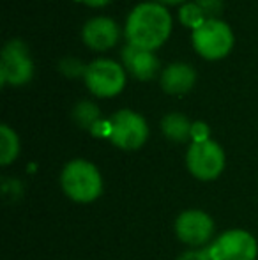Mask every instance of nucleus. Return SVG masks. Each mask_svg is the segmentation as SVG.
<instances>
[{
    "label": "nucleus",
    "mask_w": 258,
    "mask_h": 260,
    "mask_svg": "<svg viewBox=\"0 0 258 260\" xmlns=\"http://www.w3.org/2000/svg\"><path fill=\"white\" fill-rule=\"evenodd\" d=\"M75 2L85 4V6H89V7H104L114 2V0H75Z\"/></svg>",
    "instance_id": "obj_21"
},
{
    "label": "nucleus",
    "mask_w": 258,
    "mask_h": 260,
    "mask_svg": "<svg viewBox=\"0 0 258 260\" xmlns=\"http://www.w3.org/2000/svg\"><path fill=\"white\" fill-rule=\"evenodd\" d=\"M191 140L193 142L210 140V127L205 122H202V120H196V122H193V127H191Z\"/></svg>",
    "instance_id": "obj_19"
},
{
    "label": "nucleus",
    "mask_w": 258,
    "mask_h": 260,
    "mask_svg": "<svg viewBox=\"0 0 258 260\" xmlns=\"http://www.w3.org/2000/svg\"><path fill=\"white\" fill-rule=\"evenodd\" d=\"M152 2H156V4H161V6H165V7H168V6H182V4H186L188 0H152Z\"/></svg>",
    "instance_id": "obj_22"
},
{
    "label": "nucleus",
    "mask_w": 258,
    "mask_h": 260,
    "mask_svg": "<svg viewBox=\"0 0 258 260\" xmlns=\"http://www.w3.org/2000/svg\"><path fill=\"white\" fill-rule=\"evenodd\" d=\"M83 82L90 94L99 100H110L124 90L128 73L124 66L112 58H96L87 64Z\"/></svg>",
    "instance_id": "obj_4"
},
{
    "label": "nucleus",
    "mask_w": 258,
    "mask_h": 260,
    "mask_svg": "<svg viewBox=\"0 0 258 260\" xmlns=\"http://www.w3.org/2000/svg\"><path fill=\"white\" fill-rule=\"evenodd\" d=\"M121 57L126 73H129L131 76H134L136 80H141V82L152 80L156 76V73L159 71V60L154 52L126 45L122 48Z\"/></svg>",
    "instance_id": "obj_12"
},
{
    "label": "nucleus",
    "mask_w": 258,
    "mask_h": 260,
    "mask_svg": "<svg viewBox=\"0 0 258 260\" xmlns=\"http://www.w3.org/2000/svg\"><path fill=\"white\" fill-rule=\"evenodd\" d=\"M225 151L212 138L207 142H193L188 149L186 165L193 177L200 181H214L225 170Z\"/></svg>",
    "instance_id": "obj_7"
},
{
    "label": "nucleus",
    "mask_w": 258,
    "mask_h": 260,
    "mask_svg": "<svg viewBox=\"0 0 258 260\" xmlns=\"http://www.w3.org/2000/svg\"><path fill=\"white\" fill-rule=\"evenodd\" d=\"M196 83V69L188 62H172L159 75V85L170 96H184Z\"/></svg>",
    "instance_id": "obj_11"
},
{
    "label": "nucleus",
    "mask_w": 258,
    "mask_h": 260,
    "mask_svg": "<svg viewBox=\"0 0 258 260\" xmlns=\"http://www.w3.org/2000/svg\"><path fill=\"white\" fill-rule=\"evenodd\" d=\"M210 260H256L258 243L248 230L232 229L209 244Z\"/></svg>",
    "instance_id": "obj_8"
},
{
    "label": "nucleus",
    "mask_w": 258,
    "mask_h": 260,
    "mask_svg": "<svg viewBox=\"0 0 258 260\" xmlns=\"http://www.w3.org/2000/svg\"><path fill=\"white\" fill-rule=\"evenodd\" d=\"M85 69H87V66L76 57H65L59 62V71L62 73L64 76H67V78H78V76L83 78Z\"/></svg>",
    "instance_id": "obj_17"
},
{
    "label": "nucleus",
    "mask_w": 258,
    "mask_h": 260,
    "mask_svg": "<svg viewBox=\"0 0 258 260\" xmlns=\"http://www.w3.org/2000/svg\"><path fill=\"white\" fill-rule=\"evenodd\" d=\"M200 6V9L207 14V18H219V14L223 13L225 0H193Z\"/></svg>",
    "instance_id": "obj_18"
},
{
    "label": "nucleus",
    "mask_w": 258,
    "mask_h": 260,
    "mask_svg": "<svg viewBox=\"0 0 258 260\" xmlns=\"http://www.w3.org/2000/svg\"><path fill=\"white\" fill-rule=\"evenodd\" d=\"M235 36L227 21L209 18L203 25L191 32L193 50L205 60H221L234 48Z\"/></svg>",
    "instance_id": "obj_3"
},
{
    "label": "nucleus",
    "mask_w": 258,
    "mask_h": 260,
    "mask_svg": "<svg viewBox=\"0 0 258 260\" xmlns=\"http://www.w3.org/2000/svg\"><path fill=\"white\" fill-rule=\"evenodd\" d=\"M191 127H193V122L188 119L184 113H168V115L163 117L161 120V131L168 140L172 142H186L191 138Z\"/></svg>",
    "instance_id": "obj_13"
},
{
    "label": "nucleus",
    "mask_w": 258,
    "mask_h": 260,
    "mask_svg": "<svg viewBox=\"0 0 258 260\" xmlns=\"http://www.w3.org/2000/svg\"><path fill=\"white\" fill-rule=\"evenodd\" d=\"M175 234L179 241L191 248H200L210 241L214 234V221L207 212L190 209L179 214L175 221Z\"/></svg>",
    "instance_id": "obj_9"
},
{
    "label": "nucleus",
    "mask_w": 258,
    "mask_h": 260,
    "mask_svg": "<svg viewBox=\"0 0 258 260\" xmlns=\"http://www.w3.org/2000/svg\"><path fill=\"white\" fill-rule=\"evenodd\" d=\"M72 120L78 124L82 129L92 131L97 124L101 122V112L99 106L92 101H80L72 108Z\"/></svg>",
    "instance_id": "obj_15"
},
{
    "label": "nucleus",
    "mask_w": 258,
    "mask_h": 260,
    "mask_svg": "<svg viewBox=\"0 0 258 260\" xmlns=\"http://www.w3.org/2000/svg\"><path fill=\"white\" fill-rule=\"evenodd\" d=\"M177 260H210L209 250H203V248H193V250H188L184 253L179 255Z\"/></svg>",
    "instance_id": "obj_20"
},
{
    "label": "nucleus",
    "mask_w": 258,
    "mask_h": 260,
    "mask_svg": "<svg viewBox=\"0 0 258 260\" xmlns=\"http://www.w3.org/2000/svg\"><path fill=\"white\" fill-rule=\"evenodd\" d=\"M34 76V60L23 39H9L0 53L2 87H23Z\"/></svg>",
    "instance_id": "obj_5"
},
{
    "label": "nucleus",
    "mask_w": 258,
    "mask_h": 260,
    "mask_svg": "<svg viewBox=\"0 0 258 260\" xmlns=\"http://www.w3.org/2000/svg\"><path fill=\"white\" fill-rule=\"evenodd\" d=\"M20 154V138L7 124L0 126V165L7 167Z\"/></svg>",
    "instance_id": "obj_14"
},
{
    "label": "nucleus",
    "mask_w": 258,
    "mask_h": 260,
    "mask_svg": "<svg viewBox=\"0 0 258 260\" xmlns=\"http://www.w3.org/2000/svg\"><path fill=\"white\" fill-rule=\"evenodd\" d=\"M64 193L78 204H90L103 193V177L94 163L87 159H72L60 174Z\"/></svg>",
    "instance_id": "obj_2"
},
{
    "label": "nucleus",
    "mask_w": 258,
    "mask_h": 260,
    "mask_svg": "<svg viewBox=\"0 0 258 260\" xmlns=\"http://www.w3.org/2000/svg\"><path fill=\"white\" fill-rule=\"evenodd\" d=\"M121 28L117 21L108 16H96L85 21L82 27V41L94 52H108L119 43Z\"/></svg>",
    "instance_id": "obj_10"
},
{
    "label": "nucleus",
    "mask_w": 258,
    "mask_h": 260,
    "mask_svg": "<svg viewBox=\"0 0 258 260\" xmlns=\"http://www.w3.org/2000/svg\"><path fill=\"white\" fill-rule=\"evenodd\" d=\"M209 20L207 14L200 9V6L196 2H186L179 7V21L184 27L191 28V32L196 30L200 25H203Z\"/></svg>",
    "instance_id": "obj_16"
},
{
    "label": "nucleus",
    "mask_w": 258,
    "mask_h": 260,
    "mask_svg": "<svg viewBox=\"0 0 258 260\" xmlns=\"http://www.w3.org/2000/svg\"><path fill=\"white\" fill-rule=\"evenodd\" d=\"M110 140L122 151H136L147 142V120L129 108L119 110L110 117Z\"/></svg>",
    "instance_id": "obj_6"
},
{
    "label": "nucleus",
    "mask_w": 258,
    "mask_h": 260,
    "mask_svg": "<svg viewBox=\"0 0 258 260\" xmlns=\"http://www.w3.org/2000/svg\"><path fill=\"white\" fill-rule=\"evenodd\" d=\"M172 28L173 20L168 7L149 0L129 11L124 25V36L128 45L154 52L168 41Z\"/></svg>",
    "instance_id": "obj_1"
}]
</instances>
